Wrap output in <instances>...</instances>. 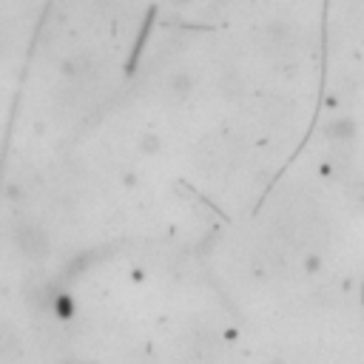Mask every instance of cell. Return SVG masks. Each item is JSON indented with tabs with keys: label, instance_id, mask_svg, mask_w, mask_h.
I'll use <instances>...</instances> for the list:
<instances>
[{
	"label": "cell",
	"instance_id": "1",
	"mask_svg": "<svg viewBox=\"0 0 364 364\" xmlns=\"http://www.w3.org/2000/svg\"><path fill=\"white\" fill-rule=\"evenodd\" d=\"M12 242H15L18 254H21V256H26V259H32V262L46 259V256H49V251H52V239H49V234H46L40 225H35V222H21V225H15Z\"/></svg>",
	"mask_w": 364,
	"mask_h": 364
},
{
	"label": "cell",
	"instance_id": "2",
	"mask_svg": "<svg viewBox=\"0 0 364 364\" xmlns=\"http://www.w3.org/2000/svg\"><path fill=\"white\" fill-rule=\"evenodd\" d=\"M12 356H21L18 333L6 324H0V358H12Z\"/></svg>",
	"mask_w": 364,
	"mask_h": 364
},
{
	"label": "cell",
	"instance_id": "3",
	"mask_svg": "<svg viewBox=\"0 0 364 364\" xmlns=\"http://www.w3.org/2000/svg\"><path fill=\"white\" fill-rule=\"evenodd\" d=\"M174 4H188V0H174Z\"/></svg>",
	"mask_w": 364,
	"mask_h": 364
}]
</instances>
